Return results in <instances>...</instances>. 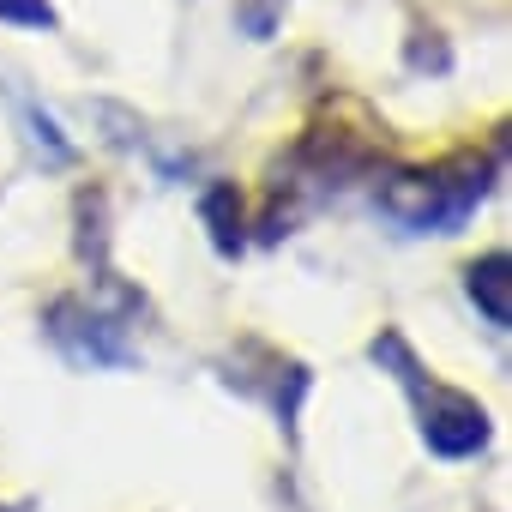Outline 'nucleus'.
<instances>
[{
    "label": "nucleus",
    "mask_w": 512,
    "mask_h": 512,
    "mask_svg": "<svg viewBox=\"0 0 512 512\" xmlns=\"http://www.w3.org/2000/svg\"><path fill=\"white\" fill-rule=\"evenodd\" d=\"M374 362L398 374V386L416 398V416H422V440L434 458H476L488 446V410L458 392V386H440L434 374H422V362L410 356L404 332H380L374 338Z\"/></svg>",
    "instance_id": "f03ea898"
},
{
    "label": "nucleus",
    "mask_w": 512,
    "mask_h": 512,
    "mask_svg": "<svg viewBox=\"0 0 512 512\" xmlns=\"http://www.w3.org/2000/svg\"><path fill=\"white\" fill-rule=\"evenodd\" d=\"M19 115H25V127H31V145H37V151H43L55 169H61V163H73V139H61V127H55L49 115H37L31 103H25Z\"/></svg>",
    "instance_id": "423d86ee"
},
{
    "label": "nucleus",
    "mask_w": 512,
    "mask_h": 512,
    "mask_svg": "<svg viewBox=\"0 0 512 512\" xmlns=\"http://www.w3.org/2000/svg\"><path fill=\"white\" fill-rule=\"evenodd\" d=\"M464 290H470V302L482 308V320L494 332L512 326V260H506V253H482V260H470Z\"/></svg>",
    "instance_id": "20e7f679"
},
{
    "label": "nucleus",
    "mask_w": 512,
    "mask_h": 512,
    "mask_svg": "<svg viewBox=\"0 0 512 512\" xmlns=\"http://www.w3.org/2000/svg\"><path fill=\"white\" fill-rule=\"evenodd\" d=\"M488 193V163L476 157H452L434 169H410V175H386L374 205L404 229V235H452Z\"/></svg>",
    "instance_id": "f257e3e1"
},
{
    "label": "nucleus",
    "mask_w": 512,
    "mask_h": 512,
    "mask_svg": "<svg viewBox=\"0 0 512 512\" xmlns=\"http://www.w3.org/2000/svg\"><path fill=\"white\" fill-rule=\"evenodd\" d=\"M43 332L73 368H133L139 362V350L127 338V308L91 302V296H61L49 308Z\"/></svg>",
    "instance_id": "7ed1b4c3"
},
{
    "label": "nucleus",
    "mask_w": 512,
    "mask_h": 512,
    "mask_svg": "<svg viewBox=\"0 0 512 512\" xmlns=\"http://www.w3.org/2000/svg\"><path fill=\"white\" fill-rule=\"evenodd\" d=\"M199 217L211 223V241H217V253H223V260H235L247 235H241V199H235V187H229V181L205 187V199H199Z\"/></svg>",
    "instance_id": "39448f33"
},
{
    "label": "nucleus",
    "mask_w": 512,
    "mask_h": 512,
    "mask_svg": "<svg viewBox=\"0 0 512 512\" xmlns=\"http://www.w3.org/2000/svg\"><path fill=\"white\" fill-rule=\"evenodd\" d=\"M0 19H7V25H31V31H49L55 25V7H49V0H0Z\"/></svg>",
    "instance_id": "0eeeda50"
}]
</instances>
